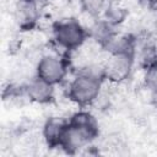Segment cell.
Instances as JSON below:
<instances>
[{"label":"cell","mask_w":157,"mask_h":157,"mask_svg":"<svg viewBox=\"0 0 157 157\" xmlns=\"http://www.w3.org/2000/svg\"><path fill=\"white\" fill-rule=\"evenodd\" d=\"M103 48L109 54H113V53L134 54V40L128 34L113 33L110 38L104 43Z\"/></svg>","instance_id":"cell-8"},{"label":"cell","mask_w":157,"mask_h":157,"mask_svg":"<svg viewBox=\"0 0 157 157\" xmlns=\"http://www.w3.org/2000/svg\"><path fill=\"white\" fill-rule=\"evenodd\" d=\"M91 141L92 140L86 134H83L77 128L66 123L58 147H61L67 153H76L81 148H83L86 145H88Z\"/></svg>","instance_id":"cell-5"},{"label":"cell","mask_w":157,"mask_h":157,"mask_svg":"<svg viewBox=\"0 0 157 157\" xmlns=\"http://www.w3.org/2000/svg\"><path fill=\"white\" fill-rule=\"evenodd\" d=\"M125 16H126V12L124 11V9H121L114 4H110V6L107 9V11L104 12V15L102 17H103V21L114 26V25H118L121 21H124Z\"/></svg>","instance_id":"cell-12"},{"label":"cell","mask_w":157,"mask_h":157,"mask_svg":"<svg viewBox=\"0 0 157 157\" xmlns=\"http://www.w3.org/2000/svg\"><path fill=\"white\" fill-rule=\"evenodd\" d=\"M81 9L91 17H102L110 6L112 0H80Z\"/></svg>","instance_id":"cell-11"},{"label":"cell","mask_w":157,"mask_h":157,"mask_svg":"<svg viewBox=\"0 0 157 157\" xmlns=\"http://www.w3.org/2000/svg\"><path fill=\"white\" fill-rule=\"evenodd\" d=\"M27 97L36 103H48L53 99L54 96V85L47 82L45 80L38 77H33L25 88Z\"/></svg>","instance_id":"cell-6"},{"label":"cell","mask_w":157,"mask_h":157,"mask_svg":"<svg viewBox=\"0 0 157 157\" xmlns=\"http://www.w3.org/2000/svg\"><path fill=\"white\" fill-rule=\"evenodd\" d=\"M145 83L152 93L157 94V60L147 65L145 72Z\"/></svg>","instance_id":"cell-13"},{"label":"cell","mask_w":157,"mask_h":157,"mask_svg":"<svg viewBox=\"0 0 157 157\" xmlns=\"http://www.w3.org/2000/svg\"><path fill=\"white\" fill-rule=\"evenodd\" d=\"M67 123L81 130L91 140H93L98 135V123L96 118L88 112H77L72 114Z\"/></svg>","instance_id":"cell-7"},{"label":"cell","mask_w":157,"mask_h":157,"mask_svg":"<svg viewBox=\"0 0 157 157\" xmlns=\"http://www.w3.org/2000/svg\"><path fill=\"white\" fill-rule=\"evenodd\" d=\"M103 67L97 71L96 66H86L69 85V98L78 105L91 104L99 94Z\"/></svg>","instance_id":"cell-1"},{"label":"cell","mask_w":157,"mask_h":157,"mask_svg":"<svg viewBox=\"0 0 157 157\" xmlns=\"http://www.w3.org/2000/svg\"><path fill=\"white\" fill-rule=\"evenodd\" d=\"M66 123L58 118H50L43 126V136L50 147H58Z\"/></svg>","instance_id":"cell-9"},{"label":"cell","mask_w":157,"mask_h":157,"mask_svg":"<svg viewBox=\"0 0 157 157\" xmlns=\"http://www.w3.org/2000/svg\"><path fill=\"white\" fill-rule=\"evenodd\" d=\"M87 36L86 28L74 18L60 21L54 26V38L56 43L69 50L80 49L85 44Z\"/></svg>","instance_id":"cell-2"},{"label":"cell","mask_w":157,"mask_h":157,"mask_svg":"<svg viewBox=\"0 0 157 157\" xmlns=\"http://www.w3.org/2000/svg\"><path fill=\"white\" fill-rule=\"evenodd\" d=\"M36 72L38 77L45 80L52 85H56L64 80L66 75V65L58 56L44 55L38 61Z\"/></svg>","instance_id":"cell-4"},{"label":"cell","mask_w":157,"mask_h":157,"mask_svg":"<svg viewBox=\"0 0 157 157\" xmlns=\"http://www.w3.org/2000/svg\"><path fill=\"white\" fill-rule=\"evenodd\" d=\"M16 18L22 27H31L37 20V7L34 2L29 0L22 1L17 7Z\"/></svg>","instance_id":"cell-10"},{"label":"cell","mask_w":157,"mask_h":157,"mask_svg":"<svg viewBox=\"0 0 157 157\" xmlns=\"http://www.w3.org/2000/svg\"><path fill=\"white\" fill-rule=\"evenodd\" d=\"M134 65V54L113 53L103 63V76L112 82H121L129 77Z\"/></svg>","instance_id":"cell-3"}]
</instances>
